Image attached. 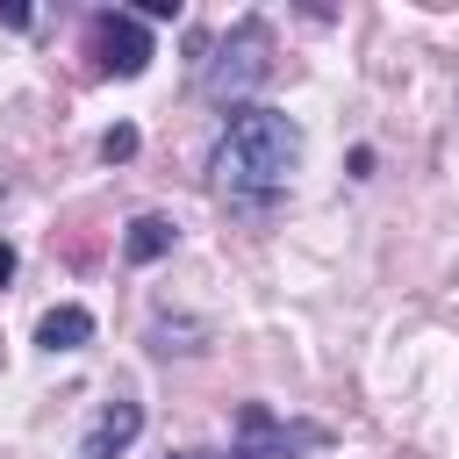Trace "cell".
<instances>
[{"label": "cell", "mask_w": 459, "mask_h": 459, "mask_svg": "<svg viewBox=\"0 0 459 459\" xmlns=\"http://www.w3.org/2000/svg\"><path fill=\"white\" fill-rule=\"evenodd\" d=\"M294 165H301V122L280 108H237L208 143V194L244 215H265L287 194Z\"/></svg>", "instance_id": "6da1fadb"}, {"label": "cell", "mask_w": 459, "mask_h": 459, "mask_svg": "<svg viewBox=\"0 0 459 459\" xmlns=\"http://www.w3.org/2000/svg\"><path fill=\"white\" fill-rule=\"evenodd\" d=\"M273 79V29L258 22V14H244V22H230L215 43H201V57H194V93L208 100V108H244V93H258Z\"/></svg>", "instance_id": "7a4b0ae2"}, {"label": "cell", "mask_w": 459, "mask_h": 459, "mask_svg": "<svg viewBox=\"0 0 459 459\" xmlns=\"http://www.w3.org/2000/svg\"><path fill=\"white\" fill-rule=\"evenodd\" d=\"M86 50H93V65L108 79H136L151 65V36H143L136 14H93L86 22Z\"/></svg>", "instance_id": "3957f363"}, {"label": "cell", "mask_w": 459, "mask_h": 459, "mask_svg": "<svg viewBox=\"0 0 459 459\" xmlns=\"http://www.w3.org/2000/svg\"><path fill=\"white\" fill-rule=\"evenodd\" d=\"M136 430H143V402H129V394H115L93 423H86V437H79V459H122L129 445H136Z\"/></svg>", "instance_id": "277c9868"}, {"label": "cell", "mask_w": 459, "mask_h": 459, "mask_svg": "<svg viewBox=\"0 0 459 459\" xmlns=\"http://www.w3.org/2000/svg\"><path fill=\"white\" fill-rule=\"evenodd\" d=\"M172 244H179V222H172V215H136V222L122 230V258H129V265H158Z\"/></svg>", "instance_id": "5b68a950"}, {"label": "cell", "mask_w": 459, "mask_h": 459, "mask_svg": "<svg viewBox=\"0 0 459 459\" xmlns=\"http://www.w3.org/2000/svg\"><path fill=\"white\" fill-rule=\"evenodd\" d=\"M36 344L57 359V351H86L93 344V316L79 308V301H65V308H50L43 323H36Z\"/></svg>", "instance_id": "8992f818"}, {"label": "cell", "mask_w": 459, "mask_h": 459, "mask_svg": "<svg viewBox=\"0 0 459 459\" xmlns=\"http://www.w3.org/2000/svg\"><path fill=\"white\" fill-rule=\"evenodd\" d=\"M100 158H108V165H122V158H136V129H129V122H115V129L100 136Z\"/></svg>", "instance_id": "52a82bcc"}, {"label": "cell", "mask_w": 459, "mask_h": 459, "mask_svg": "<svg viewBox=\"0 0 459 459\" xmlns=\"http://www.w3.org/2000/svg\"><path fill=\"white\" fill-rule=\"evenodd\" d=\"M165 459H230V452H208V445H186V452H165Z\"/></svg>", "instance_id": "ba28073f"}, {"label": "cell", "mask_w": 459, "mask_h": 459, "mask_svg": "<svg viewBox=\"0 0 459 459\" xmlns=\"http://www.w3.org/2000/svg\"><path fill=\"white\" fill-rule=\"evenodd\" d=\"M14 280V244H0V287Z\"/></svg>", "instance_id": "9c48e42d"}]
</instances>
